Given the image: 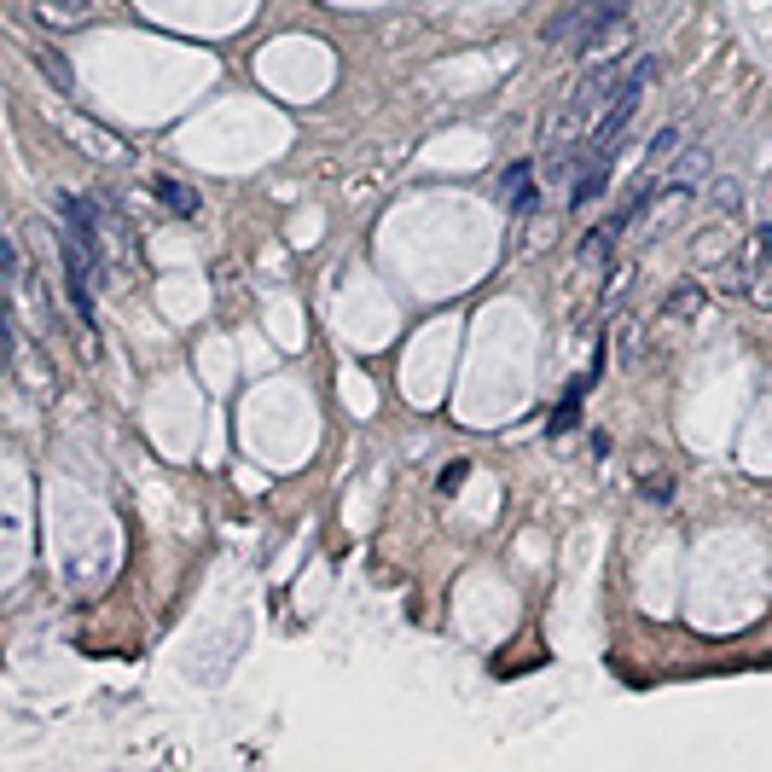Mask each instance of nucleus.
<instances>
[{
	"instance_id": "f03ea898",
	"label": "nucleus",
	"mask_w": 772,
	"mask_h": 772,
	"mask_svg": "<svg viewBox=\"0 0 772 772\" xmlns=\"http://www.w3.org/2000/svg\"><path fill=\"white\" fill-rule=\"evenodd\" d=\"M53 210L64 215V227H71V239L93 256V267L105 256H123V232H116L111 222L116 215L99 204V198H76V192H53ZM99 279H105V267H99Z\"/></svg>"
},
{
	"instance_id": "9b49d317",
	"label": "nucleus",
	"mask_w": 772,
	"mask_h": 772,
	"mask_svg": "<svg viewBox=\"0 0 772 772\" xmlns=\"http://www.w3.org/2000/svg\"><path fill=\"white\" fill-rule=\"evenodd\" d=\"M697 308H703V284H674V291H668V302H662L668 320H692Z\"/></svg>"
},
{
	"instance_id": "1a4fd4ad",
	"label": "nucleus",
	"mask_w": 772,
	"mask_h": 772,
	"mask_svg": "<svg viewBox=\"0 0 772 772\" xmlns=\"http://www.w3.org/2000/svg\"><path fill=\"white\" fill-rule=\"evenodd\" d=\"M36 71L47 76V88L53 93H76V76H71V59L59 53V47H36Z\"/></svg>"
},
{
	"instance_id": "0eeeda50",
	"label": "nucleus",
	"mask_w": 772,
	"mask_h": 772,
	"mask_svg": "<svg viewBox=\"0 0 772 772\" xmlns=\"http://www.w3.org/2000/svg\"><path fill=\"white\" fill-rule=\"evenodd\" d=\"M709 163H714V151H709V145H692V151H680V157L668 163V187H697V180L709 175Z\"/></svg>"
},
{
	"instance_id": "7ed1b4c3",
	"label": "nucleus",
	"mask_w": 772,
	"mask_h": 772,
	"mask_svg": "<svg viewBox=\"0 0 772 772\" xmlns=\"http://www.w3.org/2000/svg\"><path fill=\"white\" fill-rule=\"evenodd\" d=\"M616 18H628V0H575V7H564L558 18L546 24V47H558V53H586V41L604 36Z\"/></svg>"
},
{
	"instance_id": "f8f14e48",
	"label": "nucleus",
	"mask_w": 772,
	"mask_h": 772,
	"mask_svg": "<svg viewBox=\"0 0 772 772\" xmlns=\"http://www.w3.org/2000/svg\"><path fill=\"white\" fill-rule=\"evenodd\" d=\"M674 151H680V123H668V128L657 134V140H650V151H645V169H662V163L674 157Z\"/></svg>"
},
{
	"instance_id": "f257e3e1",
	"label": "nucleus",
	"mask_w": 772,
	"mask_h": 772,
	"mask_svg": "<svg viewBox=\"0 0 772 772\" xmlns=\"http://www.w3.org/2000/svg\"><path fill=\"white\" fill-rule=\"evenodd\" d=\"M657 71L662 64L657 59H633L622 76H616V93L604 99V111H598V123H593V134H586V145L593 151H616L622 145V134H628V123H633V111H640V93L657 81Z\"/></svg>"
},
{
	"instance_id": "20e7f679",
	"label": "nucleus",
	"mask_w": 772,
	"mask_h": 772,
	"mask_svg": "<svg viewBox=\"0 0 772 772\" xmlns=\"http://www.w3.org/2000/svg\"><path fill=\"white\" fill-rule=\"evenodd\" d=\"M12 372H18V378L29 383V395H36V401H53V395H59L53 366H47V360H41V349L29 343L24 320H12Z\"/></svg>"
},
{
	"instance_id": "423d86ee",
	"label": "nucleus",
	"mask_w": 772,
	"mask_h": 772,
	"mask_svg": "<svg viewBox=\"0 0 772 772\" xmlns=\"http://www.w3.org/2000/svg\"><path fill=\"white\" fill-rule=\"evenodd\" d=\"M628 47H633V18H616L610 29H604V36H593V41H586V64H616V59H622L628 53Z\"/></svg>"
},
{
	"instance_id": "9d476101",
	"label": "nucleus",
	"mask_w": 772,
	"mask_h": 772,
	"mask_svg": "<svg viewBox=\"0 0 772 772\" xmlns=\"http://www.w3.org/2000/svg\"><path fill=\"white\" fill-rule=\"evenodd\" d=\"M157 204L169 210V215H198V210H204V198H198V187H187V180H169V175H163V180H157Z\"/></svg>"
},
{
	"instance_id": "6e6552de",
	"label": "nucleus",
	"mask_w": 772,
	"mask_h": 772,
	"mask_svg": "<svg viewBox=\"0 0 772 772\" xmlns=\"http://www.w3.org/2000/svg\"><path fill=\"white\" fill-rule=\"evenodd\" d=\"M685 210H692V187H668V198L657 204V222H650V239H668L685 222Z\"/></svg>"
},
{
	"instance_id": "39448f33",
	"label": "nucleus",
	"mask_w": 772,
	"mask_h": 772,
	"mask_svg": "<svg viewBox=\"0 0 772 772\" xmlns=\"http://www.w3.org/2000/svg\"><path fill=\"white\" fill-rule=\"evenodd\" d=\"M534 163H511L506 175H499V192L511 198V215H534V204H541V187H534Z\"/></svg>"
},
{
	"instance_id": "ddd939ff",
	"label": "nucleus",
	"mask_w": 772,
	"mask_h": 772,
	"mask_svg": "<svg viewBox=\"0 0 772 772\" xmlns=\"http://www.w3.org/2000/svg\"><path fill=\"white\" fill-rule=\"evenodd\" d=\"M465 477H471V465H465V459H453L447 471H442V494H447V489H459Z\"/></svg>"
},
{
	"instance_id": "4468645a",
	"label": "nucleus",
	"mask_w": 772,
	"mask_h": 772,
	"mask_svg": "<svg viewBox=\"0 0 772 772\" xmlns=\"http://www.w3.org/2000/svg\"><path fill=\"white\" fill-rule=\"evenodd\" d=\"M714 198H720V210H732V204H737V180H720Z\"/></svg>"
}]
</instances>
